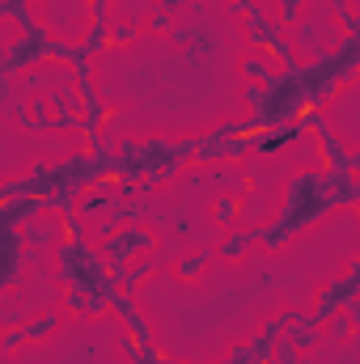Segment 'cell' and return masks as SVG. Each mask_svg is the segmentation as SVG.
<instances>
[{"mask_svg": "<svg viewBox=\"0 0 360 364\" xmlns=\"http://www.w3.org/2000/svg\"><path fill=\"white\" fill-rule=\"evenodd\" d=\"M182 4H186V0H162V13H166V17H170V13H174V9H182Z\"/></svg>", "mask_w": 360, "mask_h": 364, "instance_id": "11", "label": "cell"}, {"mask_svg": "<svg viewBox=\"0 0 360 364\" xmlns=\"http://www.w3.org/2000/svg\"><path fill=\"white\" fill-rule=\"evenodd\" d=\"M335 208V195H331V186H327V174H297L292 186H288V199H284V208L275 212V220L271 225H255V229H246V242L255 246V242H263L268 250H280L288 237H297V233H305L318 216H327Z\"/></svg>", "mask_w": 360, "mask_h": 364, "instance_id": "1", "label": "cell"}, {"mask_svg": "<svg viewBox=\"0 0 360 364\" xmlns=\"http://www.w3.org/2000/svg\"><path fill=\"white\" fill-rule=\"evenodd\" d=\"M136 30H140V26H115V30H110V43H132Z\"/></svg>", "mask_w": 360, "mask_h": 364, "instance_id": "9", "label": "cell"}, {"mask_svg": "<svg viewBox=\"0 0 360 364\" xmlns=\"http://www.w3.org/2000/svg\"><path fill=\"white\" fill-rule=\"evenodd\" d=\"M356 288H360V263H352V267H348V275H344V279H335V284H331V288H327V292L318 296L314 314H305L301 322H305V326H318V331H322V326H327V318H335L339 309H348V305L356 301Z\"/></svg>", "mask_w": 360, "mask_h": 364, "instance_id": "3", "label": "cell"}, {"mask_svg": "<svg viewBox=\"0 0 360 364\" xmlns=\"http://www.w3.org/2000/svg\"><path fill=\"white\" fill-rule=\"evenodd\" d=\"M212 259H216V250H199L195 259H179V275H182V279H191V275L203 272V267H208Z\"/></svg>", "mask_w": 360, "mask_h": 364, "instance_id": "5", "label": "cell"}, {"mask_svg": "<svg viewBox=\"0 0 360 364\" xmlns=\"http://www.w3.org/2000/svg\"><path fill=\"white\" fill-rule=\"evenodd\" d=\"M301 17V0H280V26H297Z\"/></svg>", "mask_w": 360, "mask_h": 364, "instance_id": "7", "label": "cell"}, {"mask_svg": "<svg viewBox=\"0 0 360 364\" xmlns=\"http://www.w3.org/2000/svg\"><path fill=\"white\" fill-rule=\"evenodd\" d=\"M140 250H157V237H153V233H144V229H136V225H127L123 233H110V237L102 242V250H97V255H102L106 272L119 279V275L127 272V259H132V255H140Z\"/></svg>", "mask_w": 360, "mask_h": 364, "instance_id": "2", "label": "cell"}, {"mask_svg": "<svg viewBox=\"0 0 360 364\" xmlns=\"http://www.w3.org/2000/svg\"><path fill=\"white\" fill-rule=\"evenodd\" d=\"M242 73H246V77H259V81H268V77H271V68L263 64V60H259V55L242 60Z\"/></svg>", "mask_w": 360, "mask_h": 364, "instance_id": "8", "label": "cell"}, {"mask_svg": "<svg viewBox=\"0 0 360 364\" xmlns=\"http://www.w3.org/2000/svg\"><path fill=\"white\" fill-rule=\"evenodd\" d=\"M238 208H242V199H216V220H221V225L238 220Z\"/></svg>", "mask_w": 360, "mask_h": 364, "instance_id": "6", "label": "cell"}, {"mask_svg": "<svg viewBox=\"0 0 360 364\" xmlns=\"http://www.w3.org/2000/svg\"><path fill=\"white\" fill-rule=\"evenodd\" d=\"M55 326H60V318H55V314H43V318H34V322H26V326L9 331V335L0 339V352H13V348H21V343H38V339H47Z\"/></svg>", "mask_w": 360, "mask_h": 364, "instance_id": "4", "label": "cell"}, {"mask_svg": "<svg viewBox=\"0 0 360 364\" xmlns=\"http://www.w3.org/2000/svg\"><path fill=\"white\" fill-rule=\"evenodd\" d=\"M149 30H170V17H166V13H162V9H157V13H153V17H149Z\"/></svg>", "mask_w": 360, "mask_h": 364, "instance_id": "10", "label": "cell"}]
</instances>
